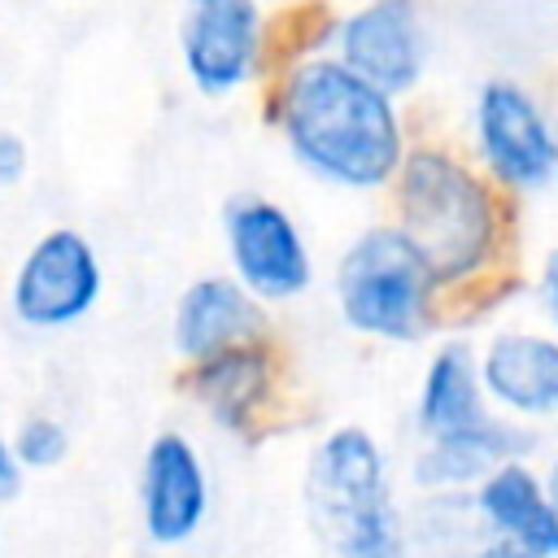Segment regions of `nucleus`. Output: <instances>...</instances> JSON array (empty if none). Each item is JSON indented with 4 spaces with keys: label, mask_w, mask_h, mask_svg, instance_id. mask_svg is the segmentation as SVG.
Returning <instances> with one entry per match:
<instances>
[{
    "label": "nucleus",
    "mask_w": 558,
    "mask_h": 558,
    "mask_svg": "<svg viewBox=\"0 0 558 558\" xmlns=\"http://www.w3.org/2000/svg\"><path fill=\"white\" fill-rule=\"evenodd\" d=\"M279 126L305 170L353 192L384 187L405 157L392 96L327 57L301 61L283 78Z\"/></svg>",
    "instance_id": "f257e3e1"
},
{
    "label": "nucleus",
    "mask_w": 558,
    "mask_h": 558,
    "mask_svg": "<svg viewBox=\"0 0 558 558\" xmlns=\"http://www.w3.org/2000/svg\"><path fill=\"white\" fill-rule=\"evenodd\" d=\"M401 235L418 248L436 283L475 275L497 240V214L488 187L449 153L418 148L397 166Z\"/></svg>",
    "instance_id": "f03ea898"
},
{
    "label": "nucleus",
    "mask_w": 558,
    "mask_h": 558,
    "mask_svg": "<svg viewBox=\"0 0 558 558\" xmlns=\"http://www.w3.org/2000/svg\"><path fill=\"white\" fill-rule=\"evenodd\" d=\"M310 519L327 558H405L388 462L362 427H340L314 449Z\"/></svg>",
    "instance_id": "7ed1b4c3"
},
{
    "label": "nucleus",
    "mask_w": 558,
    "mask_h": 558,
    "mask_svg": "<svg viewBox=\"0 0 558 558\" xmlns=\"http://www.w3.org/2000/svg\"><path fill=\"white\" fill-rule=\"evenodd\" d=\"M436 275L397 227L357 235L336 270L340 314L353 331L379 340H418L427 331Z\"/></svg>",
    "instance_id": "20e7f679"
},
{
    "label": "nucleus",
    "mask_w": 558,
    "mask_h": 558,
    "mask_svg": "<svg viewBox=\"0 0 558 558\" xmlns=\"http://www.w3.org/2000/svg\"><path fill=\"white\" fill-rule=\"evenodd\" d=\"M475 144L488 170L506 187H541L558 174V135L541 105L506 78H493L475 96Z\"/></svg>",
    "instance_id": "39448f33"
},
{
    "label": "nucleus",
    "mask_w": 558,
    "mask_h": 558,
    "mask_svg": "<svg viewBox=\"0 0 558 558\" xmlns=\"http://www.w3.org/2000/svg\"><path fill=\"white\" fill-rule=\"evenodd\" d=\"M227 248L240 283L262 301H292L310 288V248L288 209L244 196L227 209Z\"/></svg>",
    "instance_id": "423d86ee"
},
{
    "label": "nucleus",
    "mask_w": 558,
    "mask_h": 558,
    "mask_svg": "<svg viewBox=\"0 0 558 558\" xmlns=\"http://www.w3.org/2000/svg\"><path fill=\"white\" fill-rule=\"evenodd\" d=\"M179 48L187 78L205 96H227L244 87L262 57L257 0H187Z\"/></svg>",
    "instance_id": "0eeeda50"
},
{
    "label": "nucleus",
    "mask_w": 558,
    "mask_h": 558,
    "mask_svg": "<svg viewBox=\"0 0 558 558\" xmlns=\"http://www.w3.org/2000/svg\"><path fill=\"white\" fill-rule=\"evenodd\" d=\"M100 296V266L78 231H48L13 279V314L26 327H65Z\"/></svg>",
    "instance_id": "6e6552de"
},
{
    "label": "nucleus",
    "mask_w": 558,
    "mask_h": 558,
    "mask_svg": "<svg viewBox=\"0 0 558 558\" xmlns=\"http://www.w3.org/2000/svg\"><path fill=\"white\" fill-rule=\"evenodd\" d=\"M340 61L371 87L410 92L427 61V39L414 0H371L340 22Z\"/></svg>",
    "instance_id": "1a4fd4ad"
},
{
    "label": "nucleus",
    "mask_w": 558,
    "mask_h": 558,
    "mask_svg": "<svg viewBox=\"0 0 558 558\" xmlns=\"http://www.w3.org/2000/svg\"><path fill=\"white\" fill-rule=\"evenodd\" d=\"M140 501H144V532L157 545H183L201 527L209 510V484L196 449L183 436L166 432L148 445Z\"/></svg>",
    "instance_id": "9d476101"
},
{
    "label": "nucleus",
    "mask_w": 558,
    "mask_h": 558,
    "mask_svg": "<svg viewBox=\"0 0 558 558\" xmlns=\"http://www.w3.org/2000/svg\"><path fill=\"white\" fill-rule=\"evenodd\" d=\"M480 366L484 392L514 414H558V340L536 331H501Z\"/></svg>",
    "instance_id": "9b49d317"
},
{
    "label": "nucleus",
    "mask_w": 558,
    "mask_h": 558,
    "mask_svg": "<svg viewBox=\"0 0 558 558\" xmlns=\"http://www.w3.org/2000/svg\"><path fill=\"white\" fill-rule=\"evenodd\" d=\"M475 510L484 514V523H493L501 541H514L536 558H558V506L519 458L497 462L480 480Z\"/></svg>",
    "instance_id": "f8f14e48"
},
{
    "label": "nucleus",
    "mask_w": 558,
    "mask_h": 558,
    "mask_svg": "<svg viewBox=\"0 0 558 558\" xmlns=\"http://www.w3.org/2000/svg\"><path fill=\"white\" fill-rule=\"evenodd\" d=\"M262 331V310L253 292L235 279H196L174 310V344L183 357H205L214 349L253 340Z\"/></svg>",
    "instance_id": "ddd939ff"
},
{
    "label": "nucleus",
    "mask_w": 558,
    "mask_h": 558,
    "mask_svg": "<svg viewBox=\"0 0 558 558\" xmlns=\"http://www.w3.org/2000/svg\"><path fill=\"white\" fill-rule=\"evenodd\" d=\"M532 449V436L523 427H510L501 418H484L480 427L449 432V436H427L423 453L414 458V480L427 488H458V484H480L497 462H510Z\"/></svg>",
    "instance_id": "4468645a"
},
{
    "label": "nucleus",
    "mask_w": 558,
    "mask_h": 558,
    "mask_svg": "<svg viewBox=\"0 0 558 558\" xmlns=\"http://www.w3.org/2000/svg\"><path fill=\"white\" fill-rule=\"evenodd\" d=\"M192 392L222 427H244V418L270 392L266 349H257L253 340H240V344H227V349H214V353L196 357Z\"/></svg>",
    "instance_id": "2eb2a0df"
},
{
    "label": "nucleus",
    "mask_w": 558,
    "mask_h": 558,
    "mask_svg": "<svg viewBox=\"0 0 558 558\" xmlns=\"http://www.w3.org/2000/svg\"><path fill=\"white\" fill-rule=\"evenodd\" d=\"M488 418L484 410V384H480V366L471 357L466 344H445L418 388V427L427 436H449V432H466L480 427Z\"/></svg>",
    "instance_id": "dca6fc26"
},
{
    "label": "nucleus",
    "mask_w": 558,
    "mask_h": 558,
    "mask_svg": "<svg viewBox=\"0 0 558 558\" xmlns=\"http://www.w3.org/2000/svg\"><path fill=\"white\" fill-rule=\"evenodd\" d=\"M65 427L61 423H52V418H31V423H22V432H17V462H26V466H57L61 458H65Z\"/></svg>",
    "instance_id": "f3484780"
},
{
    "label": "nucleus",
    "mask_w": 558,
    "mask_h": 558,
    "mask_svg": "<svg viewBox=\"0 0 558 558\" xmlns=\"http://www.w3.org/2000/svg\"><path fill=\"white\" fill-rule=\"evenodd\" d=\"M26 174V144L13 131H0V183H17Z\"/></svg>",
    "instance_id": "a211bd4d"
},
{
    "label": "nucleus",
    "mask_w": 558,
    "mask_h": 558,
    "mask_svg": "<svg viewBox=\"0 0 558 558\" xmlns=\"http://www.w3.org/2000/svg\"><path fill=\"white\" fill-rule=\"evenodd\" d=\"M541 296H545V310H549V318H554V327H558V248H554V253H549V262H545Z\"/></svg>",
    "instance_id": "6ab92c4d"
},
{
    "label": "nucleus",
    "mask_w": 558,
    "mask_h": 558,
    "mask_svg": "<svg viewBox=\"0 0 558 558\" xmlns=\"http://www.w3.org/2000/svg\"><path fill=\"white\" fill-rule=\"evenodd\" d=\"M13 493H17V458L0 440V497H13Z\"/></svg>",
    "instance_id": "aec40b11"
},
{
    "label": "nucleus",
    "mask_w": 558,
    "mask_h": 558,
    "mask_svg": "<svg viewBox=\"0 0 558 558\" xmlns=\"http://www.w3.org/2000/svg\"><path fill=\"white\" fill-rule=\"evenodd\" d=\"M471 558H536V554H527V549L514 545V541H488V545H480Z\"/></svg>",
    "instance_id": "412c9836"
},
{
    "label": "nucleus",
    "mask_w": 558,
    "mask_h": 558,
    "mask_svg": "<svg viewBox=\"0 0 558 558\" xmlns=\"http://www.w3.org/2000/svg\"><path fill=\"white\" fill-rule=\"evenodd\" d=\"M545 493H549V501L558 506V462L549 466V475H545Z\"/></svg>",
    "instance_id": "4be33fe9"
}]
</instances>
